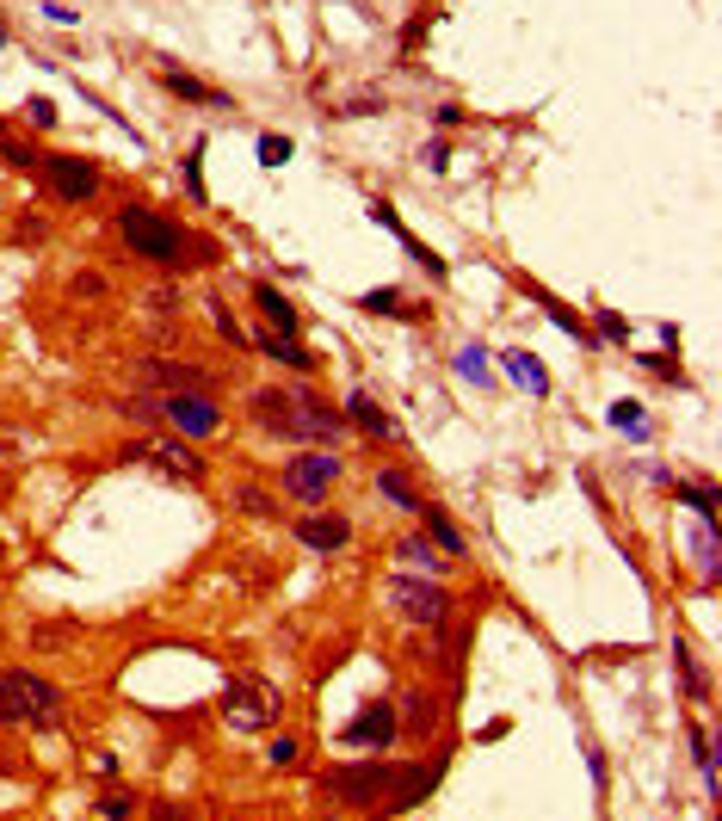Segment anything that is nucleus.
Returning <instances> with one entry per match:
<instances>
[{
  "label": "nucleus",
  "mask_w": 722,
  "mask_h": 821,
  "mask_svg": "<svg viewBox=\"0 0 722 821\" xmlns=\"http://www.w3.org/2000/svg\"><path fill=\"white\" fill-rule=\"evenodd\" d=\"M432 784H439V766H389L383 754L358 760V766H334L328 778H321V791H328L340 809H383V815H402L414 809L420 797H432Z\"/></svg>",
  "instance_id": "f257e3e1"
},
{
  "label": "nucleus",
  "mask_w": 722,
  "mask_h": 821,
  "mask_svg": "<svg viewBox=\"0 0 722 821\" xmlns=\"http://www.w3.org/2000/svg\"><path fill=\"white\" fill-rule=\"evenodd\" d=\"M254 420L272 439H303V445H340V433H346V414L334 402L309 396V389H260Z\"/></svg>",
  "instance_id": "f03ea898"
},
{
  "label": "nucleus",
  "mask_w": 722,
  "mask_h": 821,
  "mask_svg": "<svg viewBox=\"0 0 722 821\" xmlns=\"http://www.w3.org/2000/svg\"><path fill=\"white\" fill-rule=\"evenodd\" d=\"M118 235H124V247H130L136 260H155V266H186V260H204V254H192L186 229H179V223H167L161 210H149V204H124V210H118Z\"/></svg>",
  "instance_id": "7ed1b4c3"
},
{
  "label": "nucleus",
  "mask_w": 722,
  "mask_h": 821,
  "mask_svg": "<svg viewBox=\"0 0 722 821\" xmlns=\"http://www.w3.org/2000/svg\"><path fill=\"white\" fill-rule=\"evenodd\" d=\"M56 717H62V692L50 680H38L25 667L0 673V723L7 729H50Z\"/></svg>",
  "instance_id": "20e7f679"
},
{
  "label": "nucleus",
  "mask_w": 722,
  "mask_h": 821,
  "mask_svg": "<svg viewBox=\"0 0 722 821\" xmlns=\"http://www.w3.org/2000/svg\"><path fill=\"white\" fill-rule=\"evenodd\" d=\"M216 710H223V723L235 735H260L278 717V692H272V680H229L223 698H216Z\"/></svg>",
  "instance_id": "39448f33"
},
{
  "label": "nucleus",
  "mask_w": 722,
  "mask_h": 821,
  "mask_svg": "<svg viewBox=\"0 0 722 821\" xmlns=\"http://www.w3.org/2000/svg\"><path fill=\"white\" fill-rule=\"evenodd\" d=\"M334 482H340V451H303V457L284 463V494L303 507H321Z\"/></svg>",
  "instance_id": "423d86ee"
},
{
  "label": "nucleus",
  "mask_w": 722,
  "mask_h": 821,
  "mask_svg": "<svg viewBox=\"0 0 722 821\" xmlns=\"http://www.w3.org/2000/svg\"><path fill=\"white\" fill-rule=\"evenodd\" d=\"M161 420L179 439H210L223 426V408L210 402V389H173V396H161Z\"/></svg>",
  "instance_id": "0eeeda50"
},
{
  "label": "nucleus",
  "mask_w": 722,
  "mask_h": 821,
  "mask_svg": "<svg viewBox=\"0 0 722 821\" xmlns=\"http://www.w3.org/2000/svg\"><path fill=\"white\" fill-rule=\"evenodd\" d=\"M389 605H395V618H408V624H445L451 593H445L439 581H408V575H395V581H389Z\"/></svg>",
  "instance_id": "6e6552de"
},
{
  "label": "nucleus",
  "mask_w": 722,
  "mask_h": 821,
  "mask_svg": "<svg viewBox=\"0 0 722 821\" xmlns=\"http://www.w3.org/2000/svg\"><path fill=\"white\" fill-rule=\"evenodd\" d=\"M142 463H149L161 482H204V457L192 451V439H179V433L149 439V445H142Z\"/></svg>",
  "instance_id": "1a4fd4ad"
},
{
  "label": "nucleus",
  "mask_w": 722,
  "mask_h": 821,
  "mask_svg": "<svg viewBox=\"0 0 722 821\" xmlns=\"http://www.w3.org/2000/svg\"><path fill=\"white\" fill-rule=\"evenodd\" d=\"M44 180L62 204H87L99 192V167L81 161V155H44Z\"/></svg>",
  "instance_id": "9d476101"
},
{
  "label": "nucleus",
  "mask_w": 722,
  "mask_h": 821,
  "mask_svg": "<svg viewBox=\"0 0 722 821\" xmlns=\"http://www.w3.org/2000/svg\"><path fill=\"white\" fill-rule=\"evenodd\" d=\"M389 741H395V710H389L383 698H371V704L340 729V747H358V754H383Z\"/></svg>",
  "instance_id": "9b49d317"
},
{
  "label": "nucleus",
  "mask_w": 722,
  "mask_h": 821,
  "mask_svg": "<svg viewBox=\"0 0 722 821\" xmlns=\"http://www.w3.org/2000/svg\"><path fill=\"white\" fill-rule=\"evenodd\" d=\"M346 538H352V525H346L340 513H309V519H297V544L315 550V556L346 550Z\"/></svg>",
  "instance_id": "f8f14e48"
},
{
  "label": "nucleus",
  "mask_w": 722,
  "mask_h": 821,
  "mask_svg": "<svg viewBox=\"0 0 722 821\" xmlns=\"http://www.w3.org/2000/svg\"><path fill=\"white\" fill-rule=\"evenodd\" d=\"M136 383H155V389H210V371L198 365H173V359H142Z\"/></svg>",
  "instance_id": "ddd939ff"
},
{
  "label": "nucleus",
  "mask_w": 722,
  "mask_h": 821,
  "mask_svg": "<svg viewBox=\"0 0 722 821\" xmlns=\"http://www.w3.org/2000/svg\"><path fill=\"white\" fill-rule=\"evenodd\" d=\"M346 420L358 426V433H371L377 445H383V439H395V420H389L371 396H346Z\"/></svg>",
  "instance_id": "4468645a"
},
{
  "label": "nucleus",
  "mask_w": 722,
  "mask_h": 821,
  "mask_svg": "<svg viewBox=\"0 0 722 821\" xmlns=\"http://www.w3.org/2000/svg\"><path fill=\"white\" fill-rule=\"evenodd\" d=\"M260 352H266L272 365H291V371H309V365H315V359H309V352H303L291 334H284V328H266V334H260Z\"/></svg>",
  "instance_id": "2eb2a0df"
},
{
  "label": "nucleus",
  "mask_w": 722,
  "mask_h": 821,
  "mask_svg": "<svg viewBox=\"0 0 722 821\" xmlns=\"http://www.w3.org/2000/svg\"><path fill=\"white\" fill-rule=\"evenodd\" d=\"M692 562H698L704 587H716V575H722V568H716V525H710V519H704V525L692 531Z\"/></svg>",
  "instance_id": "dca6fc26"
},
{
  "label": "nucleus",
  "mask_w": 722,
  "mask_h": 821,
  "mask_svg": "<svg viewBox=\"0 0 722 821\" xmlns=\"http://www.w3.org/2000/svg\"><path fill=\"white\" fill-rule=\"evenodd\" d=\"M420 519H426V538H439V550H445V556H463V531H457L439 507H432V501L420 507Z\"/></svg>",
  "instance_id": "f3484780"
},
{
  "label": "nucleus",
  "mask_w": 722,
  "mask_h": 821,
  "mask_svg": "<svg viewBox=\"0 0 722 821\" xmlns=\"http://www.w3.org/2000/svg\"><path fill=\"white\" fill-rule=\"evenodd\" d=\"M432 729H439V698H432V692H408V735H432Z\"/></svg>",
  "instance_id": "a211bd4d"
},
{
  "label": "nucleus",
  "mask_w": 722,
  "mask_h": 821,
  "mask_svg": "<svg viewBox=\"0 0 722 821\" xmlns=\"http://www.w3.org/2000/svg\"><path fill=\"white\" fill-rule=\"evenodd\" d=\"M254 303L266 309V321H272V328H284V334H297V309L284 303V297L272 291V284H254Z\"/></svg>",
  "instance_id": "6ab92c4d"
},
{
  "label": "nucleus",
  "mask_w": 722,
  "mask_h": 821,
  "mask_svg": "<svg viewBox=\"0 0 722 821\" xmlns=\"http://www.w3.org/2000/svg\"><path fill=\"white\" fill-rule=\"evenodd\" d=\"M507 371H513V377H519V383L531 389V396H550V371L537 365L531 352H507Z\"/></svg>",
  "instance_id": "aec40b11"
},
{
  "label": "nucleus",
  "mask_w": 722,
  "mask_h": 821,
  "mask_svg": "<svg viewBox=\"0 0 722 821\" xmlns=\"http://www.w3.org/2000/svg\"><path fill=\"white\" fill-rule=\"evenodd\" d=\"M377 488L389 494V501H395V507H408V513H420V507H426V501H420V494H414V482H408L402 470H377Z\"/></svg>",
  "instance_id": "412c9836"
},
{
  "label": "nucleus",
  "mask_w": 722,
  "mask_h": 821,
  "mask_svg": "<svg viewBox=\"0 0 722 821\" xmlns=\"http://www.w3.org/2000/svg\"><path fill=\"white\" fill-rule=\"evenodd\" d=\"M161 81H167V87H173L179 99H204V105H229L223 93H210L204 81H192V75H179V68H161Z\"/></svg>",
  "instance_id": "4be33fe9"
},
{
  "label": "nucleus",
  "mask_w": 722,
  "mask_h": 821,
  "mask_svg": "<svg viewBox=\"0 0 722 821\" xmlns=\"http://www.w3.org/2000/svg\"><path fill=\"white\" fill-rule=\"evenodd\" d=\"M395 556L414 562V568H432V575H445V556H432V538H402V544H395Z\"/></svg>",
  "instance_id": "5701e85b"
},
{
  "label": "nucleus",
  "mask_w": 722,
  "mask_h": 821,
  "mask_svg": "<svg viewBox=\"0 0 722 821\" xmlns=\"http://www.w3.org/2000/svg\"><path fill=\"white\" fill-rule=\"evenodd\" d=\"M692 760H698V772H704V784H710V797L722 791V778H716V747H710V729H692Z\"/></svg>",
  "instance_id": "b1692460"
},
{
  "label": "nucleus",
  "mask_w": 722,
  "mask_h": 821,
  "mask_svg": "<svg viewBox=\"0 0 722 821\" xmlns=\"http://www.w3.org/2000/svg\"><path fill=\"white\" fill-rule=\"evenodd\" d=\"M19 463H25V433L19 426H0V476L19 470Z\"/></svg>",
  "instance_id": "393cba45"
},
{
  "label": "nucleus",
  "mask_w": 722,
  "mask_h": 821,
  "mask_svg": "<svg viewBox=\"0 0 722 821\" xmlns=\"http://www.w3.org/2000/svg\"><path fill=\"white\" fill-rule=\"evenodd\" d=\"M537 303H544V309H550V321H556V328H562V334H574V340H581V346H593V334H587V328H581V321H574V315H568V309H562L556 297H544V291H537Z\"/></svg>",
  "instance_id": "a878e982"
},
{
  "label": "nucleus",
  "mask_w": 722,
  "mask_h": 821,
  "mask_svg": "<svg viewBox=\"0 0 722 821\" xmlns=\"http://www.w3.org/2000/svg\"><path fill=\"white\" fill-rule=\"evenodd\" d=\"M118 414L136 420V426H155V420H161V402H155V396H130V402H118Z\"/></svg>",
  "instance_id": "bb28decb"
},
{
  "label": "nucleus",
  "mask_w": 722,
  "mask_h": 821,
  "mask_svg": "<svg viewBox=\"0 0 722 821\" xmlns=\"http://www.w3.org/2000/svg\"><path fill=\"white\" fill-rule=\"evenodd\" d=\"M457 371H463L469 383H482V389H488V359H482V346H463V359H457Z\"/></svg>",
  "instance_id": "cd10ccee"
},
{
  "label": "nucleus",
  "mask_w": 722,
  "mask_h": 821,
  "mask_svg": "<svg viewBox=\"0 0 722 821\" xmlns=\"http://www.w3.org/2000/svg\"><path fill=\"white\" fill-rule=\"evenodd\" d=\"M679 501L692 507L698 519H710V525H716V494H710V488H679Z\"/></svg>",
  "instance_id": "c85d7f7f"
},
{
  "label": "nucleus",
  "mask_w": 722,
  "mask_h": 821,
  "mask_svg": "<svg viewBox=\"0 0 722 821\" xmlns=\"http://www.w3.org/2000/svg\"><path fill=\"white\" fill-rule=\"evenodd\" d=\"M611 426H624V433H648V414L636 402H618V408H611Z\"/></svg>",
  "instance_id": "c756f323"
},
{
  "label": "nucleus",
  "mask_w": 722,
  "mask_h": 821,
  "mask_svg": "<svg viewBox=\"0 0 722 821\" xmlns=\"http://www.w3.org/2000/svg\"><path fill=\"white\" fill-rule=\"evenodd\" d=\"M358 303H365L371 315H402V291H365Z\"/></svg>",
  "instance_id": "7c9ffc66"
},
{
  "label": "nucleus",
  "mask_w": 722,
  "mask_h": 821,
  "mask_svg": "<svg viewBox=\"0 0 722 821\" xmlns=\"http://www.w3.org/2000/svg\"><path fill=\"white\" fill-rule=\"evenodd\" d=\"M235 501H241V513H260V519H272V513H278V507H272V494H266V488H241V494H235Z\"/></svg>",
  "instance_id": "2f4dec72"
},
{
  "label": "nucleus",
  "mask_w": 722,
  "mask_h": 821,
  "mask_svg": "<svg viewBox=\"0 0 722 821\" xmlns=\"http://www.w3.org/2000/svg\"><path fill=\"white\" fill-rule=\"evenodd\" d=\"M291 161V142L284 136H260V167H284Z\"/></svg>",
  "instance_id": "473e14b6"
},
{
  "label": "nucleus",
  "mask_w": 722,
  "mask_h": 821,
  "mask_svg": "<svg viewBox=\"0 0 722 821\" xmlns=\"http://www.w3.org/2000/svg\"><path fill=\"white\" fill-rule=\"evenodd\" d=\"M25 118L38 124V130H50V124H56V105H50V99H38V93H31V99H25Z\"/></svg>",
  "instance_id": "72a5a7b5"
},
{
  "label": "nucleus",
  "mask_w": 722,
  "mask_h": 821,
  "mask_svg": "<svg viewBox=\"0 0 722 821\" xmlns=\"http://www.w3.org/2000/svg\"><path fill=\"white\" fill-rule=\"evenodd\" d=\"M0 155H7L13 167H38V155H31L25 142H13V136H0Z\"/></svg>",
  "instance_id": "f704fd0d"
},
{
  "label": "nucleus",
  "mask_w": 722,
  "mask_h": 821,
  "mask_svg": "<svg viewBox=\"0 0 722 821\" xmlns=\"http://www.w3.org/2000/svg\"><path fill=\"white\" fill-rule=\"evenodd\" d=\"M68 636H75L68 624H44V630H31V642H38V649H56V642H68Z\"/></svg>",
  "instance_id": "c9c22d12"
},
{
  "label": "nucleus",
  "mask_w": 722,
  "mask_h": 821,
  "mask_svg": "<svg viewBox=\"0 0 722 821\" xmlns=\"http://www.w3.org/2000/svg\"><path fill=\"white\" fill-rule=\"evenodd\" d=\"M266 760H272V766H291V760H297V741H291V735H278V741L266 747Z\"/></svg>",
  "instance_id": "e433bc0d"
},
{
  "label": "nucleus",
  "mask_w": 722,
  "mask_h": 821,
  "mask_svg": "<svg viewBox=\"0 0 722 821\" xmlns=\"http://www.w3.org/2000/svg\"><path fill=\"white\" fill-rule=\"evenodd\" d=\"M420 161H426L432 173H445V167H451V149H445V142H426V149H420Z\"/></svg>",
  "instance_id": "4c0bfd02"
},
{
  "label": "nucleus",
  "mask_w": 722,
  "mask_h": 821,
  "mask_svg": "<svg viewBox=\"0 0 722 821\" xmlns=\"http://www.w3.org/2000/svg\"><path fill=\"white\" fill-rule=\"evenodd\" d=\"M599 334H605V340H630V328H624V315H611V309H599Z\"/></svg>",
  "instance_id": "58836bf2"
},
{
  "label": "nucleus",
  "mask_w": 722,
  "mask_h": 821,
  "mask_svg": "<svg viewBox=\"0 0 722 821\" xmlns=\"http://www.w3.org/2000/svg\"><path fill=\"white\" fill-rule=\"evenodd\" d=\"M636 359H642L648 371H661V377H679V365H673V359H655V352H636Z\"/></svg>",
  "instance_id": "ea45409f"
},
{
  "label": "nucleus",
  "mask_w": 722,
  "mask_h": 821,
  "mask_svg": "<svg viewBox=\"0 0 722 821\" xmlns=\"http://www.w3.org/2000/svg\"><path fill=\"white\" fill-rule=\"evenodd\" d=\"M44 19H56V25H75V7H62V0H44Z\"/></svg>",
  "instance_id": "a19ab883"
},
{
  "label": "nucleus",
  "mask_w": 722,
  "mask_h": 821,
  "mask_svg": "<svg viewBox=\"0 0 722 821\" xmlns=\"http://www.w3.org/2000/svg\"><path fill=\"white\" fill-rule=\"evenodd\" d=\"M19 241H44V223L38 217H19Z\"/></svg>",
  "instance_id": "79ce46f5"
},
{
  "label": "nucleus",
  "mask_w": 722,
  "mask_h": 821,
  "mask_svg": "<svg viewBox=\"0 0 722 821\" xmlns=\"http://www.w3.org/2000/svg\"><path fill=\"white\" fill-rule=\"evenodd\" d=\"M0 44H7V31H0Z\"/></svg>",
  "instance_id": "37998d69"
}]
</instances>
